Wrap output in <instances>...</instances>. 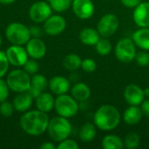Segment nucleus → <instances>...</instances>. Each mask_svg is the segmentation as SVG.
Listing matches in <instances>:
<instances>
[{"mask_svg": "<svg viewBox=\"0 0 149 149\" xmlns=\"http://www.w3.org/2000/svg\"><path fill=\"white\" fill-rule=\"evenodd\" d=\"M49 121L48 114L36 108L23 113L19 119V125L25 134L31 136H39L47 131Z\"/></svg>", "mask_w": 149, "mask_h": 149, "instance_id": "1", "label": "nucleus"}, {"mask_svg": "<svg viewBox=\"0 0 149 149\" xmlns=\"http://www.w3.org/2000/svg\"><path fill=\"white\" fill-rule=\"evenodd\" d=\"M121 115L118 108L110 104L100 106L93 115V123L101 131L108 132L115 129L120 122Z\"/></svg>", "mask_w": 149, "mask_h": 149, "instance_id": "2", "label": "nucleus"}, {"mask_svg": "<svg viewBox=\"0 0 149 149\" xmlns=\"http://www.w3.org/2000/svg\"><path fill=\"white\" fill-rule=\"evenodd\" d=\"M72 124L68 119L58 115L50 119L46 132L52 141L58 143L69 138L72 134Z\"/></svg>", "mask_w": 149, "mask_h": 149, "instance_id": "3", "label": "nucleus"}, {"mask_svg": "<svg viewBox=\"0 0 149 149\" xmlns=\"http://www.w3.org/2000/svg\"><path fill=\"white\" fill-rule=\"evenodd\" d=\"M5 80L10 90L16 93L28 92L31 86V75L23 68H16L8 72Z\"/></svg>", "mask_w": 149, "mask_h": 149, "instance_id": "4", "label": "nucleus"}, {"mask_svg": "<svg viewBox=\"0 0 149 149\" xmlns=\"http://www.w3.org/2000/svg\"><path fill=\"white\" fill-rule=\"evenodd\" d=\"M7 40L11 45H25L31 38L30 29L25 24L20 22H12L9 24L4 31Z\"/></svg>", "mask_w": 149, "mask_h": 149, "instance_id": "5", "label": "nucleus"}, {"mask_svg": "<svg viewBox=\"0 0 149 149\" xmlns=\"http://www.w3.org/2000/svg\"><path fill=\"white\" fill-rule=\"evenodd\" d=\"M54 109L58 115L70 119L77 115L79 110V102L67 93L57 96L55 99Z\"/></svg>", "mask_w": 149, "mask_h": 149, "instance_id": "6", "label": "nucleus"}, {"mask_svg": "<svg viewBox=\"0 0 149 149\" xmlns=\"http://www.w3.org/2000/svg\"><path fill=\"white\" fill-rule=\"evenodd\" d=\"M114 53L116 58L125 64L131 63L135 59V56L137 53L136 45L132 38H124L120 39L114 49Z\"/></svg>", "mask_w": 149, "mask_h": 149, "instance_id": "7", "label": "nucleus"}, {"mask_svg": "<svg viewBox=\"0 0 149 149\" xmlns=\"http://www.w3.org/2000/svg\"><path fill=\"white\" fill-rule=\"evenodd\" d=\"M28 14L30 19L33 23L41 24L52 15V9L49 3L39 0L30 6Z\"/></svg>", "mask_w": 149, "mask_h": 149, "instance_id": "8", "label": "nucleus"}, {"mask_svg": "<svg viewBox=\"0 0 149 149\" xmlns=\"http://www.w3.org/2000/svg\"><path fill=\"white\" fill-rule=\"evenodd\" d=\"M120 20L115 14L107 13L101 17L97 24V30L101 37L109 38L119 29Z\"/></svg>", "mask_w": 149, "mask_h": 149, "instance_id": "9", "label": "nucleus"}, {"mask_svg": "<svg viewBox=\"0 0 149 149\" xmlns=\"http://www.w3.org/2000/svg\"><path fill=\"white\" fill-rule=\"evenodd\" d=\"M5 54L10 65L16 68L23 67L29 58V56L24 45H11L6 49Z\"/></svg>", "mask_w": 149, "mask_h": 149, "instance_id": "10", "label": "nucleus"}, {"mask_svg": "<svg viewBox=\"0 0 149 149\" xmlns=\"http://www.w3.org/2000/svg\"><path fill=\"white\" fill-rule=\"evenodd\" d=\"M66 20L60 15H52L43 23L44 32L50 36L61 34L66 28Z\"/></svg>", "mask_w": 149, "mask_h": 149, "instance_id": "11", "label": "nucleus"}, {"mask_svg": "<svg viewBox=\"0 0 149 149\" xmlns=\"http://www.w3.org/2000/svg\"><path fill=\"white\" fill-rule=\"evenodd\" d=\"M72 9L74 15L82 20L91 18L95 11V6L92 0H72Z\"/></svg>", "mask_w": 149, "mask_h": 149, "instance_id": "12", "label": "nucleus"}, {"mask_svg": "<svg viewBox=\"0 0 149 149\" xmlns=\"http://www.w3.org/2000/svg\"><path fill=\"white\" fill-rule=\"evenodd\" d=\"M24 47L29 58L36 60L43 58L47 52L46 45L40 38H31Z\"/></svg>", "mask_w": 149, "mask_h": 149, "instance_id": "13", "label": "nucleus"}, {"mask_svg": "<svg viewBox=\"0 0 149 149\" xmlns=\"http://www.w3.org/2000/svg\"><path fill=\"white\" fill-rule=\"evenodd\" d=\"M124 99L130 106H140L145 100L143 89L136 84L127 85L123 92Z\"/></svg>", "mask_w": 149, "mask_h": 149, "instance_id": "14", "label": "nucleus"}, {"mask_svg": "<svg viewBox=\"0 0 149 149\" xmlns=\"http://www.w3.org/2000/svg\"><path fill=\"white\" fill-rule=\"evenodd\" d=\"M71 81L69 79L57 75L49 79L48 88L53 95H61L67 93L71 89Z\"/></svg>", "mask_w": 149, "mask_h": 149, "instance_id": "15", "label": "nucleus"}, {"mask_svg": "<svg viewBox=\"0 0 149 149\" xmlns=\"http://www.w3.org/2000/svg\"><path fill=\"white\" fill-rule=\"evenodd\" d=\"M48 82L49 80L47 78L41 74L36 73L31 77V86L28 90V93L34 98H37L41 93L45 92L48 88Z\"/></svg>", "mask_w": 149, "mask_h": 149, "instance_id": "16", "label": "nucleus"}, {"mask_svg": "<svg viewBox=\"0 0 149 149\" xmlns=\"http://www.w3.org/2000/svg\"><path fill=\"white\" fill-rule=\"evenodd\" d=\"M134 22L139 27H149V2H141L133 12Z\"/></svg>", "mask_w": 149, "mask_h": 149, "instance_id": "17", "label": "nucleus"}, {"mask_svg": "<svg viewBox=\"0 0 149 149\" xmlns=\"http://www.w3.org/2000/svg\"><path fill=\"white\" fill-rule=\"evenodd\" d=\"M55 98L52 93L43 92L37 98H35L36 108L39 111L48 113L52 109H54Z\"/></svg>", "mask_w": 149, "mask_h": 149, "instance_id": "18", "label": "nucleus"}, {"mask_svg": "<svg viewBox=\"0 0 149 149\" xmlns=\"http://www.w3.org/2000/svg\"><path fill=\"white\" fill-rule=\"evenodd\" d=\"M33 100L34 98L28 92H24L19 93L15 96L12 104L14 106L15 111L18 113H24L31 109Z\"/></svg>", "mask_w": 149, "mask_h": 149, "instance_id": "19", "label": "nucleus"}, {"mask_svg": "<svg viewBox=\"0 0 149 149\" xmlns=\"http://www.w3.org/2000/svg\"><path fill=\"white\" fill-rule=\"evenodd\" d=\"M71 95L78 101L84 102L86 101L91 96V89L89 86L84 82L75 83L70 89Z\"/></svg>", "mask_w": 149, "mask_h": 149, "instance_id": "20", "label": "nucleus"}, {"mask_svg": "<svg viewBox=\"0 0 149 149\" xmlns=\"http://www.w3.org/2000/svg\"><path fill=\"white\" fill-rule=\"evenodd\" d=\"M100 37L101 36L99 33L98 30L92 27H86L82 29L79 35L80 42L88 46L95 45L97 42L100 40Z\"/></svg>", "mask_w": 149, "mask_h": 149, "instance_id": "21", "label": "nucleus"}, {"mask_svg": "<svg viewBox=\"0 0 149 149\" xmlns=\"http://www.w3.org/2000/svg\"><path fill=\"white\" fill-rule=\"evenodd\" d=\"M142 116L143 113L139 106H130L124 111L122 118L126 124L134 126L137 125L141 120Z\"/></svg>", "mask_w": 149, "mask_h": 149, "instance_id": "22", "label": "nucleus"}, {"mask_svg": "<svg viewBox=\"0 0 149 149\" xmlns=\"http://www.w3.org/2000/svg\"><path fill=\"white\" fill-rule=\"evenodd\" d=\"M132 39L141 50L149 51V27H140L133 33Z\"/></svg>", "mask_w": 149, "mask_h": 149, "instance_id": "23", "label": "nucleus"}, {"mask_svg": "<svg viewBox=\"0 0 149 149\" xmlns=\"http://www.w3.org/2000/svg\"><path fill=\"white\" fill-rule=\"evenodd\" d=\"M96 126L94 123L86 122L79 129V139L82 142L89 143L93 141L97 134Z\"/></svg>", "mask_w": 149, "mask_h": 149, "instance_id": "24", "label": "nucleus"}, {"mask_svg": "<svg viewBox=\"0 0 149 149\" xmlns=\"http://www.w3.org/2000/svg\"><path fill=\"white\" fill-rule=\"evenodd\" d=\"M104 149H122L124 148V141L116 134H107L101 141Z\"/></svg>", "mask_w": 149, "mask_h": 149, "instance_id": "25", "label": "nucleus"}, {"mask_svg": "<svg viewBox=\"0 0 149 149\" xmlns=\"http://www.w3.org/2000/svg\"><path fill=\"white\" fill-rule=\"evenodd\" d=\"M82 58L80 56L75 53H70L66 55L63 59V66L65 69L70 72H75L81 67Z\"/></svg>", "mask_w": 149, "mask_h": 149, "instance_id": "26", "label": "nucleus"}, {"mask_svg": "<svg viewBox=\"0 0 149 149\" xmlns=\"http://www.w3.org/2000/svg\"><path fill=\"white\" fill-rule=\"evenodd\" d=\"M112 44L107 39V38H100V40L95 45V50L97 53L100 56H107L112 52Z\"/></svg>", "mask_w": 149, "mask_h": 149, "instance_id": "27", "label": "nucleus"}, {"mask_svg": "<svg viewBox=\"0 0 149 149\" xmlns=\"http://www.w3.org/2000/svg\"><path fill=\"white\" fill-rule=\"evenodd\" d=\"M52 10L61 13L65 12L72 7V0H48Z\"/></svg>", "mask_w": 149, "mask_h": 149, "instance_id": "28", "label": "nucleus"}, {"mask_svg": "<svg viewBox=\"0 0 149 149\" xmlns=\"http://www.w3.org/2000/svg\"><path fill=\"white\" fill-rule=\"evenodd\" d=\"M141 144V136L135 132L128 133L124 140V148L127 149L137 148Z\"/></svg>", "mask_w": 149, "mask_h": 149, "instance_id": "29", "label": "nucleus"}, {"mask_svg": "<svg viewBox=\"0 0 149 149\" xmlns=\"http://www.w3.org/2000/svg\"><path fill=\"white\" fill-rule=\"evenodd\" d=\"M28 74L31 76L36 74L39 71V65L38 61L34 58H28V60L25 62L24 66L22 67Z\"/></svg>", "mask_w": 149, "mask_h": 149, "instance_id": "30", "label": "nucleus"}, {"mask_svg": "<svg viewBox=\"0 0 149 149\" xmlns=\"http://www.w3.org/2000/svg\"><path fill=\"white\" fill-rule=\"evenodd\" d=\"M15 108L11 102L4 100L0 103V114L4 118L11 117L14 113Z\"/></svg>", "mask_w": 149, "mask_h": 149, "instance_id": "31", "label": "nucleus"}, {"mask_svg": "<svg viewBox=\"0 0 149 149\" xmlns=\"http://www.w3.org/2000/svg\"><path fill=\"white\" fill-rule=\"evenodd\" d=\"M10 65L5 52L0 50V78H3L8 73Z\"/></svg>", "mask_w": 149, "mask_h": 149, "instance_id": "32", "label": "nucleus"}, {"mask_svg": "<svg viewBox=\"0 0 149 149\" xmlns=\"http://www.w3.org/2000/svg\"><path fill=\"white\" fill-rule=\"evenodd\" d=\"M135 61L138 64V65L141 67H147L149 65V52L148 51L142 50L141 52H139L136 53L135 56Z\"/></svg>", "mask_w": 149, "mask_h": 149, "instance_id": "33", "label": "nucleus"}, {"mask_svg": "<svg viewBox=\"0 0 149 149\" xmlns=\"http://www.w3.org/2000/svg\"><path fill=\"white\" fill-rule=\"evenodd\" d=\"M85 72L87 73H91L93 72L96 68H97V64L95 62V60L90 58H86L85 59H82V63H81V67H80Z\"/></svg>", "mask_w": 149, "mask_h": 149, "instance_id": "34", "label": "nucleus"}, {"mask_svg": "<svg viewBox=\"0 0 149 149\" xmlns=\"http://www.w3.org/2000/svg\"><path fill=\"white\" fill-rule=\"evenodd\" d=\"M10 88L7 85V82L3 78H0V103L7 100L10 94Z\"/></svg>", "mask_w": 149, "mask_h": 149, "instance_id": "35", "label": "nucleus"}, {"mask_svg": "<svg viewBox=\"0 0 149 149\" xmlns=\"http://www.w3.org/2000/svg\"><path fill=\"white\" fill-rule=\"evenodd\" d=\"M79 148V144L74 140L69 138L58 142V144L57 145L58 149H78Z\"/></svg>", "mask_w": 149, "mask_h": 149, "instance_id": "36", "label": "nucleus"}, {"mask_svg": "<svg viewBox=\"0 0 149 149\" xmlns=\"http://www.w3.org/2000/svg\"><path fill=\"white\" fill-rule=\"evenodd\" d=\"M29 29H30V33H31V38H40L44 32L43 28L41 29L38 25H32V26L29 27Z\"/></svg>", "mask_w": 149, "mask_h": 149, "instance_id": "37", "label": "nucleus"}, {"mask_svg": "<svg viewBox=\"0 0 149 149\" xmlns=\"http://www.w3.org/2000/svg\"><path fill=\"white\" fill-rule=\"evenodd\" d=\"M120 2L124 6L127 8L134 9L137 5H139L141 3V0H120Z\"/></svg>", "mask_w": 149, "mask_h": 149, "instance_id": "38", "label": "nucleus"}, {"mask_svg": "<svg viewBox=\"0 0 149 149\" xmlns=\"http://www.w3.org/2000/svg\"><path fill=\"white\" fill-rule=\"evenodd\" d=\"M140 107L142 111L143 115L149 117V99L144 100L140 105Z\"/></svg>", "mask_w": 149, "mask_h": 149, "instance_id": "39", "label": "nucleus"}, {"mask_svg": "<svg viewBox=\"0 0 149 149\" xmlns=\"http://www.w3.org/2000/svg\"><path fill=\"white\" fill-rule=\"evenodd\" d=\"M39 148L42 149H55L57 148V146L52 141H45V142L42 143L39 146Z\"/></svg>", "mask_w": 149, "mask_h": 149, "instance_id": "40", "label": "nucleus"}, {"mask_svg": "<svg viewBox=\"0 0 149 149\" xmlns=\"http://www.w3.org/2000/svg\"><path fill=\"white\" fill-rule=\"evenodd\" d=\"M16 0H0V3L3 5H10L13 3Z\"/></svg>", "mask_w": 149, "mask_h": 149, "instance_id": "41", "label": "nucleus"}, {"mask_svg": "<svg viewBox=\"0 0 149 149\" xmlns=\"http://www.w3.org/2000/svg\"><path fill=\"white\" fill-rule=\"evenodd\" d=\"M143 91H144L145 97H146V98H148L149 97V87H147V88L143 89Z\"/></svg>", "mask_w": 149, "mask_h": 149, "instance_id": "42", "label": "nucleus"}, {"mask_svg": "<svg viewBox=\"0 0 149 149\" xmlns=\"http://www.w3.org/2000/svg\"><path fill=\"white\" fill-rule=\"evenodd\" d=\"M2 43H3V39H2L1 35H0V47H1V45H2Z\"/></svg>", "mask_w": 149, "mask_h": 149, "instance_id": "43", "label": "nucleus"}]
</instances>
